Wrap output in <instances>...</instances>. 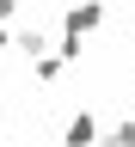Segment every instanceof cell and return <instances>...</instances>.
<instances>
[{"instance_id":"obj_2","label":"cell","mask_w":135,"mask_h":147,"mask_svg":"<svg viewBox=\"0 0 135 147\" xmlns=\"http://www.w3.org/2000/svg\"><path fill=\"white\" fill-rule=\"evenodd\" d=\"M68 147H92V141H98V123H92V110H80V117H74L68 123V135H62Z\"/></svg>"},{"instance_id":"obj_5","label":"cell","mask_w":135,"mask_h":147,"mask_svg":"<svg viewBox=\"0 0 135 147\" xmlns=\"http://www.w3.org/2000/svg\"><path fill=\"white\" fill-rule=\"evenodd\" d=\"M18 18V0H0V25H12Z\"/></svg>"},{"instance_id":"obj_4","label":"cell","mask_w":135,"mask_h":147,"mask_svg":"<svg viewBox=\"0 0 135 147\" xmlns=\"http://www.w3.org/2000/svg\"><path fill=\"white\" fill-rule=\"evenodd\" d=\"M111 147H135V123H123V129H111Z\"/></svg>"},{"instance_id":"obj_1","label":"cell","mask_w":135,"mask_h":147,"mask_svg":"<svg viewBox=\"0 0 135 147\" xmlns=\"http://www.w3.org/2000/svg\"><path fill=\"white\" fill-rule=\"evenodd\" d=\"M98 18H104V6H98V0H74V6L62 12V31H68V37H86Z\"/></svg>"},{"instance_id":"obj_3","label":"cell","mask_w":135,"mask_h":147,"mask_svg":"<svg viewBox=\"0 0 135 147\" xmlns=\"http://www.w3.org/2000/svg\"><path fill=\"white\" fill-rule=\"evenodd\" d=\"M12 43L25 49L31 61H37V55H49V43H43V31H12Z\"/></svg>"},{"instance_id":"obj_6","label":"cell","mask_w":135,"mask_h":147,"mask_svg":"<svg viewBox=\"0 0 135 147\" xmlns=\"http://www.w3.org/2000/svg\"><path fill=\"white\" fill-rule=\"evenodd\" d=\"M6 43H12V25H0V55H6Z\"/></svg>"}]
</instances>
